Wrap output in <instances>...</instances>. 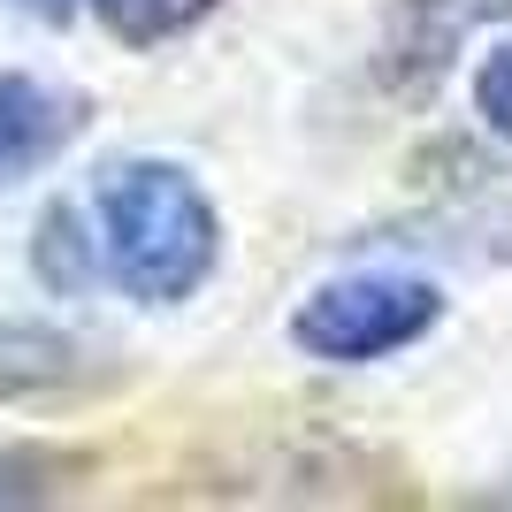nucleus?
Masks as SVG:
<instances>
[{
    "mask_svg": "<svg viewBox=\"0 0 512 512\" xmlns=\"http://www.w3.org/2000/svg\"><path fill=\"white\" fill-rule=\"evenodd\" d=\"M474 115L512 146V46L482 54V69H474Z\"/></svg>",
    "mask_w": 512,
    "mask_h": 512,
    "instance_id": "nucleus-8",
    "label": "nucleus"
},
{
    "mask_svg": "<svg viewBox=\"0 0 512 512\" xmlns=\"http://www.w3.org/2000/svg\"><path fill=\"white\" fill-rule=\"evenodd\" d=\"M512 0H398L390 16V62L406 77H436L451 69V54L482 31V23H505Z\"/></svg>",
    "mask_w": 512,
    "mask_h": 512,
    "instance_id": "nucleus-3",
    "label": "nucleus"
},
{
    "mask_svg": "<svg viewBox=\"0 0 512 512\" xmlns=\"http://www.w3.org/2000/svg\"><path fill=\"white\" fill-rule=\"evenodd\" d=\"M436 314H444V291H436V283L367 268V276L314 283L299 299V314H291V337H299V352H314V360H329V367H367V360H383V352L421 344L428 329H436Z\"/></svg>",
    "mask_w": 512,
    "mask_h": 512,
    "instance_id": "nucleus-2",
    "label": "nucleus"
},
{
    "mask_svg": "<svg viewBox=\"0 0 512 512\" xmlns=\"http://www.w3.org/2000/svg\"><path fill=\"white\" fill-rule=\"evenodd\" d=\"M100 268L146 306H176L222 260V222L176 161H115L92 192Z\"/></svg>",
    "mask_w": 512,
    "mask_h": 512,
    "instance_id": "nucleus-1",
    "label": "nucleus"
},
{
    "mask_svg": "<svg viewBox=\"0 0 512 512\" xmlns=\"http://www.w3.org/2000/svg\"><path fill=\"white\" fill-rule=\"evenodd\" d=\"M85 352L54 329H31V321H0V398H39V390L77 383Z\"/></svg>",
    "mask_w": 512,
    "mask_h": 512,
    "instance_id": "nucleus-5",
    "label": "nucleus"
},
{
    "mask_svg": "<svg viewBox=\"0 0 512 512\" xmlns=\"http://www.w3.org/2000/svg\"><path fill=\"white\" fill-rule=\"evenodd\" d=\"M31 260H39V276L54 283V291H77V283L100 268V237H85V230H77V214L54 207V214H46V230H39V253H31Z\"/></svg>",
    "mask_w": 512,
    "mask_h": 512,
    "instance_id": "nucleus-7",
    "label": "nucleus"
},
{
    "mask_svg": "<svg viewBox=\"0 0 512 512\" xmlns=\"http://www.w3.org/2000/svg\"><path fill=\"white\" fill-rule=\"evenodd\" d=\"M77 130V100L39 77H0V176H23L54 161Z\"/></svg>",
    "mask_w": 512,
    "mask_h": 512,
    "instance_id": "nucleus-4",
    "label": "nucleus"
},
{
    "mask_svg": "<svg viewBox=\"0 0 512 512\" xmlns=\"http://www.w3.org/2000/svg\"><path fill=\"white\" fill-rule=\"evenodd\" d=\"M8 497H31V490H23V482H8V467H0V505H8Z\"/></svg>",
    "mask_w": 512,
    "mask_h": 512,
    "instance_id": "nucleus-10",
    "label": "nucleus"
},
{
    "mask_svg": "<svg viewBox=\"0 0 512 512\" xmlns=\"http://www.w3.org/2000/svg\"><path fill=\"white\" fill-rule=\"evenodd\" d=\"M8 8H23V16H46V23H62L77 0H8Z\"/></svg>",
    "mask_w": 512,
    "mask_h": 512,
    "instance_id": "nucleus-9",
    "label": "nucleus"
},
{
    "mask_svg": "<svg viewBox=\"0 0 512 512\" xmlns=\"http://www.w3.org/2000/svg\"><path fill=\"white\" fill-rule=\"evenodd\" d=\"M85 8L123 46H161V39H176V31H192V23L214 16V0H85Z\"/></svg>",
    "mask_w": 512,
    "mask_h": 512,
    "instance_id": "nucleus-6",
    "label": "nucleus"
}]
</instances>
